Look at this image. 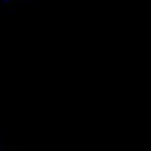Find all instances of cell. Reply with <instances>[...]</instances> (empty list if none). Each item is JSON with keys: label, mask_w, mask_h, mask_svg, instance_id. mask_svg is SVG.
Returning a JSON list of instances; mask_svg holds the SVG:
<instances>
[{"label": "cell", "mask_w": 151, "mask_h": 151, "mask_svg": "<svg viewBox=\"0 0 151 151\" xmlns=\"http://www.w3.org/2000/svg\"><path fill=\"white\" fill-rule=\"evenodd\" d=\"M4 2H7V4H9V2H12V0H4Z\"/></svg>", "instance_id": "6da1fadb"}]
</instances>
